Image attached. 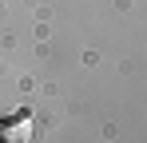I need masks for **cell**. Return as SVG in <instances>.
I'll return each instance as SVG.
<instances>
[{
  "label": "cell",
  "mask_w": 147,
  "mask_h": 143,
  "mask_svg": "<svg viewBox=\"0 0 147 143\" xmlns=\"http://www.w3.org/2000/svg\"><path fill=\"white\" fill-rule=\"evenodd\" d=\"M32 139V119L20 115V119H12L4 131H0V143H28Z\"/></svg>",
  "instance_id": "obj_1"
}]
</instances>
